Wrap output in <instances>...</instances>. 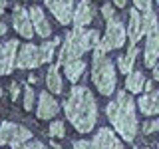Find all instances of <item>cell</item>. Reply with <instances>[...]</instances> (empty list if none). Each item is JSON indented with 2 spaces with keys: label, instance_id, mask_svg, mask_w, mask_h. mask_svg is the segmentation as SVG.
Masks as SVG:
<instances>
[{
  "label": "cell",
  "instance_id": "1",
  "mask_svg": "<svg viewBox=\"0 0 159 149\" xmlns=\"http://www.w3.org/2000/svg\"><path fill=\"white\" fill-rule=\"evenodd\" d=\"M64 111H66L68 119L80 133H89L96 125L98 106H96V99H93V93L86 86L72 88L68 102L64 103Z\"/></svg>",
  "mask_w": 159,
  "mask_h": 149
},
{
  "label": "cell",
  "instance_id": "2",
  "mask_svg": "<svg viewBox=\"0 0 159 149\" xmlns=\"http://www.w3.org/2000/svg\"><path fill=\"white\" fill-rule=\"evenodd\" d=\"M106 111H107V119L111 121V125L116 127V131L125 139V141L131 143L137 135V129H139L133 99L129 97L125 92H119L116 96V99L107 103Z\"/></svg>",
  "mask_w": 159,
  "mask_h": 149
},
{
  "label": "cell",
  "instance_id": "3",
  "mask_svg": "<svg viewBox=\"0 0 159 149\" xmlns=\"http://www.w3.org/2000/svg\"><path fill=\"white\" fill-rule=\"evenodd\" d=\"M99 44V32L98 30H86V28H74L64 38L62 52H60V64L82 60V56L88 50H96Z\"/></svg>",
  "mask_w": 159,
  "mask_h": 149
},
{
  "label": "cell",
  "instance_id": "4",
  "mask_svg": "<svg viewBox=\"0 0 159 149\" xmlns=\"http://www.w3.org/2000/svg\"><path fill=\"white\" fill-rule=\"evenodd\" d=\"M92 79L96 84L98 92L102 96H111L117 84L116 76V66L107 60L106 52L102 50H93V70H92Z\"/></svg>",
  "mask_w": 159,
  "mask_h": 149
},
{
  "label": "cell",
  "instance_id": "5",
  "mask_svg": "<svg viewBox=\"0 0 159 149\" xmlns=\"http://www.w3.org/2000/svg\"><path fill=\"white\" fill-rule=\"evenodd\" d=\"M60 40H52V42H46L42 46H34V44H26V46L20 48V54L16 58V64L14 66L20 70L26 68H38L42 64H48L54 56V48L58 46Z\"/></svg>",
  "mask_w": 159,
  "mask_h": 149
},
{
  "label": "cell",
  "instance_id": "6",
  "mask_svg": "<svg viewBox=\"0 0 159 149\" xmlns=\"http://www.w3.org/2000/svg\"><path fill=\"white\" fill-rule=\"evenodd\" d=\"M141 28H143V34L147 36L145 50H143L145 68H153L159 60V20H157V14L153 12V10L143 12Z\"/></svg>",
  "mask_w": 159,
  "mask_h": 149
},
{
  "label": "cell",
  "instance_id": "7",
  "mask_svg": "<svg viewBox=\"0 0 159 149\" xmlns=\"http://www.w3.org/2000/svg\"><path fill=\"white\" fill-rule=\"evenodd\" d=\"M125 26L121 24V20L117 16H111L107 20V30H106V36L99 38V44H98V50L102 52H109V50H117L125 44Z\"/></svg>",
  "mask_w": 159,
  "mask_h": 149
},
{
  "label": "cell",
  "instance_id": "8",
  "mask_svg": "<svg viewBox=\"0 0 159 149\" xmlns=\"http://www.w3.org/2000/svg\"><path fill=\"white\" fill-rule=\"evenodd\" d=\"M74 149H123L121 141L111 129H99L92 141H74Z\"/></svg>",
  "mask_w": 159,
  "mask_h": 149
},
{
  "label": "cell",
  "instance_id": "9",
  "mask_svg": "<svg viewBox=\"0 0 159 149\" xmlns=\"http://www.w3.org/2000/svg\"><path fill=\"white\" fill-rule=\"evenodd\" d=\"M32 139V131L22 125H16L12 121H4L0 125V145H20L24 141Z\"/></svg>",
  "mask_w": 159,
  "mask_h": 149
},
{
  "label": "cell",
  "instance_id": "10",
  "mask_svg": "<svg viewBox=\"0 0 159 149\" xmlns=\"http://www.w3.org/2000/svg\"><path fill=\"white\" fill-rule=\"evenodd\" d=\"M50 12L56 16V20L62 26L72 22L74 18V0H44Z\"/></svg>",
  "mask_w": 159,
  "mask_h": 149
},
{
  "label": "cell",
  "instance_id": "11",
  "mask_svg": "<svg viewBox=\"0 0 159 149\" xmlns=\"http://www.w3.org/2000/svg\"><path fill=\"white\" fill-rule=\"evenodd\" d=\"M16 50H18V40H8V42L0 44V76H8L14 70Z\"/></svg>",
  "mask_w": 159,
  "mask_h": 149
},
{
  "label": "cell",
  "instance_id": "12",
  "mask_svg": "<svg viewBox=\"0 0 159 149\" xmlns=\"http://www.w3.org/2000/svg\"><path fill=\"white\" fill-rule=\"evenodd\" d=\"M12 20H14V30H16L22 38H32L34 36V28H32V22H30L28 10H24L20 4H18V6H14Z\"/></svg>",
  "mask_w": 159,
  "mask_h": 149
},
{
  "label": "cell",
  "instance_id": "13",
  "mask_svg": "<svg viewBox=\"0 0 159 149\" xmlns=\"http://www.w3.org/2000/svg\"><path fill=\"white\" fill-rule=\"evenodd\" d=\"M28 16H30V22H32L34 32H36L38 36L48 38L50 34H52V26L48 24L46 16H44V10L40 8V6H32V8L28 10Z\"/></svg>",
  "mask_w": 159,
  "mask_h": 149
},
{
  "label": "cell",
  "instance_id": "14",
  "mask_svg": "<svg viewBox=\"0 0 159 149\" xmlns=\"http://www.w3.org/2000/svg\"><path fill=\"white\" fill-rule=\"evenodd\" d=\"M60 111V103L50 96L48 92L40 93V102H38V109H36V115L40 119H52L56 117Z\"/></svg>",
  "mask_w": 159,
  "mask_h": 149
},
{
  "label": "cell",
  "instance_id": "15",
  "mask_svg": "<svg viewBox=\"0 0 159 149\" xmlns=\"http://www.w3.org/2000/svg\"><path fill=\"white\" fill-rule=\"evenodd\" d=\"M96 16V8L89 4V0H80V4L74 8V18L72 22L76 24V28H86Z\"/></svg>",
  "mask_w": 159,
  "mask_h": 149
},
{
  "label": "cell",
  "instance_id": "16",
  "mask_svg": "<svg viewBox=\"0 0 159 149\" xmlns=\"http://www.w3.org/2000/svg\"><path fill=\"white\" fill-rule=\"evenodd\" d=\"M127 38H129V44L135 46L137 40L143 36V28H141V16H139V10L131 8L129 10V22H127V30H125Z\"/></svg>",
  "mask_w": 159,
  "mask_h": 149
},
{
  "label": "cell",
  "instance_id": "17",
  "mask_svg": "<svg viewBox=\"0 0 159 149\" xmlns=\"http://www.w3.org/2000/svg\"><path fill=\"white\" fill-rule=\"evenodd\" d=\"M137 106L143 115H157L159 113V92H149L137 99Z\"/></svg>",
  "mask_w": 159,
  "mask_h": 149
},
{
  "label": "cell",
  "instance_id": "18",
  "mask_svg": "<svg viewBox=\"0 0 159 149\" xmlns=\"http://www.w3.org/2000/svg\"><path fill=\"white\" fill-rule=\"evenodd\" d=\"M84 70H86L84 60H72V62H66V64H64V74H66V78L72 84H76L78 79L82 78Z\"/></svg>",
  "mask_w": 159,
  "mask_h": 149
},
{
  "label": "cell",
  "instance_id": "19",
  "mask_svg": "<svg viewBox=\"0 0 159 149\" xmlns=\"http://www.w3.org/2000/svg\"><path fill=\"white\" fill-rule=\"evenodd\" d=\"M125 86H127V92L131 93H141L143 92V86H145V76L141 72H129L127 78H125Z\"/></svg>",
  "mask_w": 159,
  "mask_h": 149
},
{
  "label": "cell",
  "instance_id": "20",
  "mask_svg": "<svg viewBox=\"0 0 159 149\" xmlns=\"http://www.w3.org/2000/svg\"><path fill=\"white\" fill-rule=\"evenodd\" d=\"M137 54H139V50L135 46H129L125 56H121V58L117 60V70H119V72H123L125 76H127L129 72H133V62H135Z\"/></svg>",
  "mask_w": 159,
  "mask_h": 149
},
{
  "label": "cell",
  "instance_id": "21",
  "mask_svg": "<svg viewBox=\"0 0 159 149\" xmlns=\"http://www.w3.org/2000/svg\"><path fill=\"white\" fill-rule=\"evenodd\" d=\"M46 86L52 93H62V78H60V74H58V66H52L48 70Z\"/></svg>",
  "mask_w": 159,
  "mask_h": 149
},
{
  "label": "cell",
  "instance_id": "22",
  "mask_svg": "<svg viewBox=\"0 0 159 149\" xmlns=\"http://www.w3.org/2000/svg\"><path fill=\"white\" fill-rule=\"evenodd\" d=\"M50 135H52V137H64V135H66V127H64V121L56 119V121L50 123Z\"/></svg>",
  "mask_w": 159,
  "mask_h": 149
},
{
  "label": "cell",
  "instance_id": "23",
  "mask_svg": "<svg viewBox=\"0 0 159 149\" xmlns=\"http://www.w3.org/2000/svg\"><path fill=\"white\" fill-rule=\"evenodd\" d=\"M32 107H34V89L32 86H26V89H24V109L32 111Z\"/></svg>",
  "mask_w": 159,
  "mask_h": 149
},
{
  "label": "cell",
  "instance_id": "24",
  "mask_svg": "<svg viewBox=\"0 0 159 149\" xmlns=\"http://www.w3.org/2000/svg\"><path fill=\"white\" fill-rule=\"evenodd\" d=\"M12 149H46V145L40 141H34V139H30V141H24L20 143V145H14Z\"/></svg>",
  "mask_w": 159,
  "mask_h": 149
},
{
  "label": "cell",
  "instance_id": "25",
  "mask_svg": "<svg viewBox=\"0 0 159 149\" xmlns=\"http://www.w3.org/2000/svg\"><path fill=\"white\" fill-rule=\"evenodd\" d=\"M133 4H135V10H141V12H149L151 8V0H133Z\"/></svg>",
  "mask_w": 159,
  "mask_h": 149
},
{
  "label": "cell",
  "instance_id": "26",
  "mask_svg": "<svg viewBox=\"0 0 159 149\" xmlns=\"http://www.w3.org/2000/svg\"><path fill=\"white\" fill-rule=\"evenodd\" d=\"M143 131L145 133H153V131H159V119H153V121H149L143 125Z\"/></svg>",
  "mask_w": 159,
  "mask_h": 149
},
{
  "label": "cell",
  "instance_id": "27",
  "mask_svg": "<svg viewBox=\"0 0 159 149\" xmlns=\"http://www.w3.org/2000/svg\"><path fill=\"white\" fill-rule=\"evenodd\" d=\"M102 14L106 16V20H109L111 16H116V12H113V6H111V4H103V6H102Z\"/></svg>",
  "mask_w": 159,
  "mask_h": 149
},
{
  "label": "cell",
  "instance_id": "28",
  "mask_svg": "<svg viewBox=\"0 0 159 149\" xmlns=\"http://www.w3.org/2000/svg\"><path fill=\"white\" fill-rule=\"evenodd\" d=\"M18 93H20V84H10V97L14 99V102H16V97H18Z\"/></svg>",
  "mask_w": 159,
  "mask_h": 149
},
{
  "label": "cell",
  "instance_id": "29",
  "mask_svg": "<svg viewBox=\"0 0 159 149\" xmlns=\"http://www.w3.org/2000/svg\"><path fill=\"white\" fill-rule=\"evenodd\" d=\"M125 4H127V0H113V6H117V8L125 6Z\"/></svg>",
  "mask_w": 159,
  "mask_h": 149
},
{
  "label": "cell",
  "instance_id": "30",
  "mask_svg": "<svg viewBox=\"0 0 159 149\" xmlns=\"http://www.w3.org/2000/svg\"><path fill=\"white\" fill-rule=\"evenodd\" d=\"M4 34H6V24L0 22V36H4Z\"/></svg>",
  "mask_w": 159,
  "mask_h": 149
},
{
  "label": "cell",
  "instance_id": "31",
  "mask_svg": "<svg viewBox=\"0 0 159 149\" xmlns=\"http://www.w3.org/2000/svg\"><path fill=\"white\" fill-rule=\"evenodd\" d=\"M6 10V0H0V14Z\"/></svg>",
  "mask_w": 159,
  "mask_h": 149
},
{
  "label": "cell",
  "instance_id": "32",
  "mask_svg": "<svg viewBox=\"0 0 159 149\" xmlns=\"http://www.w3.org/2000/svg\"><path fill=\"white\" fill-rule=\"evenodd\" d=\"M153 78H155V79H159V66H157L155 70H153Z\"/></svg>",
  "mask_w": 159,
  "mask_h": 149
},
{
  "label": "cell",
  "instance_id": "33",
  "mask_svg": "<svg viewBox=\"0 0 159 149\" xmlns=\"http://www.w3.org/2000/svg\"><path fill=\"white\" fill-rule=\"evenodd\" d=\"M135 149H143V147H135Z\"/></svg>",
  "mask_w": 159,
  "mask_h": 149
},
{
  "label": "cell",
  "instance_id": "34",
  "mask_svg": "<svg viewBox=\"0 0 159 149\" xmlns=\"http://www.w3.org/2000/svg\"><path fill=\"white\" fill-rule=\"evenodd\" d=\"M157 4H159V0H157Z\"/></svg>",
  "mask_w": 159,
  "mask_h": 149
}]
</instances>
